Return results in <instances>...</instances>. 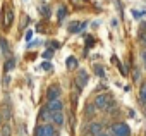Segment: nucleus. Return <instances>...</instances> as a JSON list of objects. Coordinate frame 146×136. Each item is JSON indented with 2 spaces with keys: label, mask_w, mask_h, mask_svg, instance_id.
Wrapping results in <instances>:
<instances>
[{
  "label": "nucleus",
  "mask_w": 146,
  "mask_h": 136,
  "mask_svg": "<svg viewBox=\"0 0 146 136\" xmlns=\"http://www.w3.org/2000/svg\"><path fill=\"white\" fill-rule=\"evenodd\" d=\"M41 67H43L45 71H52V64H50V62H45V64H43Z\"/></svg>",
  "instance_id": "aec40b11"
},
{
  "label": "nucleus",
  "mask_w": 146,
  "mask_h": 136,
  "mask_svg": "<svg viewBox=\"0 0 146 136\" xmlns=\"http://www.w3.org/2000/svg\"><path fill=\"white\" fill-rule=\"evenodd\" d=\"M52 121H53L57 126H64V121H65L64 112H62V110H55V112H52Z\"/></svg>",
  "instance_id": "39448f33"
},
{
  "label": "nucleus",
  "mask_w": 146,
  "mask_h": 136,
  "mask_svg": "<svg viewBox=\"0 0 146 136\" xmlns=\"http://www.w3.org/2000/svg\"><path fill=\"white\" fill-rule=\"evenodd\" d=\"M84 26H86V24H84V23H83V24H79V23H72V24H70V26H69V29H70V31H72V33H76V31H81V29H79V28H84Z\"/></svg>",
  "instance_id": "1a4fd4ad"
},
{
  "label": "nucleus",
  "mask_w": 146,
  "mask_h": 136,
  "mask_svg": "<svg viewBox=\"0 0 146 136\" xmlns=\"http://www.w3.org/2000/svg\"><path fill=\"white\" fill-rule=\"evenodd\" d=\"M103 131V124H100V122H91L90 124V133L93 134V136H96L98 133H102Z\"/></svg>",
  "instance_id": "6e6552de"
},
{
  "label": "nucleus",
  "mask_w": 146,
  "mask_h": 136,
  "mask_svg": "<svg viewBox=\"0 0 146 136\" xmlns=\"http://www.w3.org/2000/svg\"><path fill=\"white\" fill-rule=\"evenodd\" d=\"M112 133H113V136H131V129H129V126L124 124V122L113 124V126H112Z\"/></svg>",
  "instance_id": "f03ea898"
},
{
  "label": "nucleus",
  "mask_w": 146,
  "mask_h": 136,
  "mask_svg": "<svg viewBox=\"0 0 146 136\" xmlns=\"http://www.w3.org/2000/svg\"><path fill=\"white\" fill-rule=\"evenodd\" d=\"M86 112H88V115H95V105H88Z\"/></svg>",
  "instance_id": "2eb2a0df"
},
{
  "label": "nucleus",
  "mask_w": 146,
  "mask_h": 136,
  "mask_svg": "<svg viewBox=\"0 0 146 136\" xmlns=\"http://www.w3.org/2000/svg\"><path fill=\"white\" fill-rule=\"evenodd\" d=\"M96 136H108V134H107V133H103V131H102V133H98V134H96Z\"/></svg>",
  "instance_id": "4be33fe9"
},
{
  "label": "nucleus",
  "mask_w": 146,
  "mask_h": 136,
  "mask_svg": "<svg viewBox=\"0 0 146 136\" xmlns=\"http://www.w3.org/2000/svg\"><path fill=\"white\" fill-rule=\"evenodd\" d=\"M86 83H88V73L86 71H78V74H76V85L79 88H83Z\"/></svg>",
  "instance_id": "20e7f679"
},
{
  "label": "nucleus",
  "mask_w": 146,
  "mask_h": 136,
  "mask_svg": "<svg viewBox=\"0 0 146 136\" xmlns=\"http://www.w3.org/2000/svg\"><path fill=\"white\" fill-rule=\"evenodd\" d=\"M62 100L60 98H55V100H48V109L52 110V112H55V110H62Z\"/></svg>",
  "instance_id": "0eeeda50"
},
{
  "label": "nucleus",
  "mask_w": 146,
  "mask_h": 136,
  "mask_svg": "<svg viewBox=\"0 0 146 136\" xmlns=\"http://www.w3.org/2000/svg\"><path fill=\"white\" fill-rule=\"evenodd\" d=\"M0 45H2V52H4V53H7V50H9L7 41H5V40H0Z\"/></svg>",
  "instance_id": "4468645a"
},
{
  "label": "nucleus",
  "mask_w": 146,
  "mask_h": 136,
  "mask_svg": "<svg viewBox=\"0 0 146 136\" xmlns=\"http://www.w3.org/2000/svg\"><path fill=\"white\" fill-rule=\"evenodd\" d=\"M143 62H144V67H146V52L143 53Z\"/></svg>",
  "instance_id": "412c9836"
},
{
  "label": "nucleus",
  "mask_w": 146,
  "mask_h": 136,
  "mask_svg": "<svg viewBox=\"0 0 146 136\" xmlns=\"http://www.w3.org/2000/svg\"><path fill=\"white\" fill-rule=\"evenodd\" d=\"M76 65H78V60L74 57H69L67 59V67H69V69H72V67H76Z\"/></svg>",
  "instance_id": "f8f14e48"
},
{
  "label": "nucleus",
  "mask_w": 146,
  "mask_h": 136,
  "mask_svg": "<svg viewBox=\"0 0 146 136\" xmlns=\"http://www.w3.org/2000/svg\"><path fill=\"white\" fill-rule=\"evenodd\" d=\"M0 124H2V114H0Z\"/></svg>",
  "instance_id": "b1692460"
},
{
  "label": "nucleus",
  "mask_w": 146,
  "mask_h": 136,
  "mask_svg": "<svg viewBox=\"0 0 146 136\" xmlns=\"http://www.w3.org/2000/svg\"><path fill=\"white\" fill-rule=\"evenodd\" d=\"M11 24H12V9H11V7H9V11H7V12H5V26H7V28H9V26H11Z\"/></svg>",
  "instance_id": "9d476101"
},
{
  "label": "nucleus",
  "mask_w": 146,
  "mask_h": 136,
  "mask_svg": "<svg viewBox=\"0 0 146 136\" xmlns=\"http://www.w3.org/2000/svg\"><path fill=\"white\" fill-rule=\"evenodd\" d=\"M52 55H53V50H46V52L43 53V57H45V59H52Z\"/></svg>",
  "instance_id": "6ab92c4d"
},
{
  "label": "nucleus",
  "mask_w": 146,
  "mask_h": 136,
  "mask_svg": "<svg viewBox=\"0 0 146 136\" xmlns=\"http://www.w3.org/2000/svg\"><path fill=\"white\" fill-rule=\"evenodd\" d=\"M35 134H36V136H55V129H53V126L43 124V126H38V127H36Z\"/></svg>",
  "instance_id": "7ed1b4c3"
},
{
  "label": "nucleus",
  "mask_w": 146,
  "mask_h": 136,
  "mask_svg": "<svg viewBox=\"0 0 146 136\" xmlns=\"http://www.w3.org/2000/svg\"><path fill=\"white\" fill-rule=\"evenodd\" d=\"M2 134H4V136H11V127H9V126H4V127H2Z\"/></svg>",
  "instance_id": "dca6fc26"
},
{
  "label": "nucleus",
  "mask_w": 146,
  "mask_h": 136,
  "mask_svg": "<svg viewBox=\"0 0 146 136\" xmlns=\"http://www.w3.org/2000/svg\"><path fill=\"white\" fill-rule=\"evenodd\" d=\"M95 107H98L100 110H113L115 102L110 95H98L95 98Z\"/></svg>",
  "instance_id": "f257e3e1"
},
{
  "label": "nucleus",
  "mask_w": 146,
  "mask_h": 136,
  "mask_svg": "<svg viewBox=\"0 0 146 136\" xmlns=\"http://www.w3.org/2000/svg\"><path fill=\"white\" fill-rule=\"evenodd\" d=\"M46 97H48V100H55V98H60V88H58L57 85L50 86V88H48V93H46Z\"/></svg>",
  "instance_id": "423d86ee"
},
{
  "label": "nucleus",
  "mask_w": 146,
  "mask_h": 136,
  "mask_svg": "<svg viewBox=\"0 0 146 136\" xmlns=\"http://www.w3.org/2000/svg\"><path fill=\"white\" fill-rule=\"evenodd\" d=\"M64 17H65V9H60L58 11V21H62Z\"/></svg>",
  "instance_id": "a211bd4d"
},
{
  "label": "nucleus",
  "mask_w": 146,
  "mask_h": 136,
  "mask_svg": "<svg viewBox=\"0 0 146 136\" xmlns=\"http://www.w3.org/2000/svg\"><path fill=\"white\" fill-rule=\"evenodd\" d=\"M14 65H16V60H14V59H9V60L5 62V65H4V69H5V71H12Z\"/></svg>",
  "instance_id": "9b49d317"
},
{
  "label": "nucleus",
  "mask_w": 146,
  "mask_h": 136,
  "mask_svg": "<svg viewBox=\"0 0 146 136\" xmlns=\"http://www.w3.org/2000/svg\"><path fill=\"white\" fill-rule=\"evenodd\" d=\"M139 97H141V102L146 103V83L141 86V93H139Z\"/></svg>",
  "instance_id": "ddd939ff"
},
{
  "label": "nucleus",
  "mask_w": 146,
  "mask_h": 136,
  "mask_svg": "<svg viewBox=\"0 0 146 136\" xmlns=\"http://www.w3.org/2000/svg\"><path fill=\"white\" fill-rule=\"evenodd\" d=\"M96 74L98 76H105V69H103V67H100V65H96Z\"/></svg>",
  "instance_id": "f3484780"
},
{
  "label": "nucleus",
  "mask_w": 146,
  "mask_h": 136,
  "mask_svg": "<svg viewBox=\"0 0 146 136\" xmlns=\"http://www.w3.org/2000/svg\"><path fill=\"white\" fill-rule=\"evenodd\" d=\"M141 29H144V31H146V23H144V24L141 26Z\"/></svg>",
  "instance_id": "5701e85b"
}]
</instances>
